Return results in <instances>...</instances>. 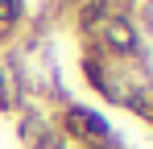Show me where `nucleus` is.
Wrapping results in <instances>:
<instances>
[{
  "label": "nucleus",
  "mask_w": 153,
  "mask_h": 149,
  "mask_svg": "<svg viewBox=\"0 0 153 149\" xmlns=\"http://www.w3.org/2000/svg\"><path fill=\"white\" fill-rule=\"evenodd\" d=\"M50 120H54L58 137H62L71 149H79V145H95V141H108V137L116 133L100 108H91V104H75V99H71L66 108H58Z\"/></svg>",
  "instance_id": "f257e3e1"
},
{
  "label": "nucleus",
  "mask_w": 153,
  "mask_h": 149,
  "mask_svg": "<svg viewBox=\"0 0 153 149\" xmlns=\"http://www.w3.org/2000/svg\"><path fill=\"white\" fill-rule=\"evenodd\" d=\"M91 42L108 54V58H120V62H149V42H145V29L128 17H108V21L91 33Z\"/></svg>",
  "instance_id": "f03ea898"
},
{
  "label": "nucleus",
  "mask_w": 153,
  "mask_h": 149,
  "mask_svg": "<svg viewBox=\"0 0 153 149\" xmlns=\"http://www.w3.org/2000/svg\"><path fill=\"white\" fill-rule=\"evenodd\" d=\"M29 108V79L17 62V54H8L0 62V116H17Z\"/></svg>",
  "instance_id": "7ed1b4c3"
},
{
  "label": "nucleus",
  "mask_w": 153,
  "mask_h": 149,
  "mask_svg": "<svg viewBox=\"0 0 153 149\" xmlns=\"http://www.w3.org/2000/svg\"><path fill=\"white\" fill-rule=\"evenodd\" d=\"M17 137H21L25 149H50L54 137H58V128H54V120L37 104H29L25 112H17Z\"/></svg>",
  "instance_id": "20e7f679"
},
{
  "label": "nucleus",
  "mask_w": 153,
  "mask_h": 149,
  "mask_svg": "<svg viewBox=\"0 0 153 149\" xmlns=\"http://www.w3.org/2000/svg\"><path fill=\"white\" fill-rule=\"evenodd\" d=\"M25 13H29L25 0H0V50L13 46V37H17L21 25H25Z\"/></svg>",
  "instance_id": "39448f33"
},
{
  "label": "nucleus",
  "mask_w": 153,
  "mask_h": 149,
  "mask_svg": "<svg viewBox=\"0 0 153 149\" xmlns=\"http://www.w3.org/2000/svg\"><path fill=\"white\" fill-rule=\"evenodd\" d=\"M79 149H128V145L120 141V137H116V133H112L108 141H95V145H79Z\"/></svg>",
  "instance_id": "423d86ee"
}]
</instances>
